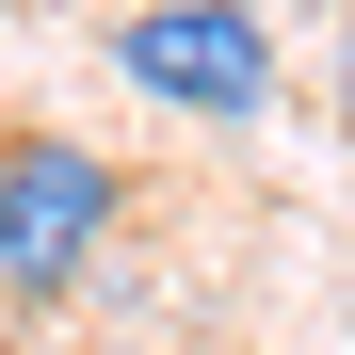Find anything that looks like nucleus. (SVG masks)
I'll list each match as a JSON object with an SVG mask.
<instances>
[{
  "mask_svg": "<svg viewBox=\"0 0 355 355\" xmlns=\"http://www.w3.org/2000/svg\"><path fill=\"white\" fill-rule=\"evenodd\" d=\"M323 113L355 130V17H339V49H323Z\"/></svg>",
  "mask_w": 355,
  "mask_h": 355,
  "instance_id": "3",
  "label": "nucleus"
},
{
  "mask_svg": "<svg viewBox=\"0 0 355 355\" xmlns=\"http://www.w3.org/2000/svg\"><path fill=\"white\" fill-rule=\"evenodd\" d=\"M113 81L146 113H178V130H259L291 65H275L259 0H130V17H113Z\"/></svg>",
  "mask_w": 355,
  "mask_h": 355,
  "instance_id": "1",
  "label": "nucleus"
},
{
  "mask_svg": "<svg viewBox=\"0 0 355 355\" xmlns=\"http://www.w3.org/2000/svg\"><path fill=\"white\" fill-rule=\"evenodd\" d=\"M113 210H130V178L81 130H0V291L17 307H49L113 259Z\"/></svg>",
  "mask_w": 355,
  "mask_h": 355,
  "instance_id": "2",
  "label": "nucleus"
}]
</instances>
